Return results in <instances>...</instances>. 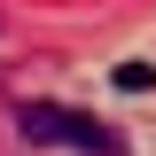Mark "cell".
<instances>
[{
	"label": "cell",
	"instance_id": "obj_1",
	"mask_svg": "<svg viewBox=\"0 0 156 156\" xmlns=\"http://www.w3.org/2000/svg\"><path fill=\"white\" fill-rule=\"evenodd\" d=\"M16 133L31 148H78V156H125V140L109 125H94L86 109H62V101H23L16 109Z\"/></svg>",
	"mask_w": 156,
	"mask_h": 156
},
{
	"label": "cell",
	"instance_id": "obj_2",
	"mask_svg": "<svg viewBox=\"0 0 156 156\" xmlns=\"http://www.w3.org/2000/svg\"><path fill=\"white\" fill-rule=\"evenodd\" d=\"M117 86H125V94H148L156 86V62H117Z\"/></svg>",
	"mask_w": 156,
	"mask_h": 156
}]
</instances>
